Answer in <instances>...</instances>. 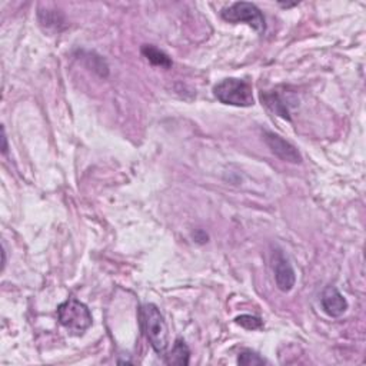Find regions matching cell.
Instances as JSON below:
<instances>
[{
	"mask_svg": "<svg viewBox=\"0 0 366 366\" xmlns=\"http://www.w3.org/2000/svg\"><path fill=\"white\" fill-rule=\"evenodd\" d=\"M139 321L155 352L163 355L169 346V329L159 308L153 304L142 305L139 309Z\"/></svg>",
	"mask_w": 366,
	"mask_h": 366,
	"instance_id": "1",
	"label": "cell"
},
{
	"mask_svg": "<svg viewBox=\"0 0 366 366\" xmlns=\"http://www.w3.org/2000/svg\"><path fill=\"white\" fill-rule=\"evenodd\" d=\"M58 318L62 326L78 336L83 335L92 326L91 310L76 298H69L66 302L59 305Z\"/></svg>",
	"mask_w": 366,
	"mask_h": 366,
	"instance_id": "2",
	"label": "cell"
},
{
	"mask_svg": "<svg viewBox=\"0 0 366 366\" xmlns=\"http://www.w3.org/2000/svg\"><path fill=\"white\" fill-rule=\"evenodd\" d=\"M214 93L220 103L229 106L249 108L253 104L252 86L242 79H223L215 86Z\"/></svg>",
	"mask_w": 366,
	"mask_h": 366,
	"instance_id": "3",
	"label": "cell"
},
{
	"mask_svg": "<svg viewBox=\"0 0 366 366\" xmlns=\"http://www.w3.org/2000/svg\"><path fill=\"white\" fill-rule=\"evenodd\" d=\"M222 17L229 23H247L258 33H264L266 29L265 17L253 3L236 2L222 10Z\"/></svg>",
	"mask_w": 366,
	"mask_h": 366,
	"instance_id": "4",
	"label": "cell"
},
{
	"mask_svg": "<svg viewBox=\"0 0 366 366\" xmlns=\"http://www.w3.org/2000/svg\"><path fill=\"white\" fill-rule=\"evenodd\" d=\"M264 141L271 149L273 155H276L279 159H282L289 163H301L302 162V155L299 150L296 149L290 142L285 141L284 137L273 132H265L264 133Z\"/></svg>",
	"mask_w": 366,
	"mask_h": 366,
	"instance_id": "5",
	"label": "cell"
},
{
	"mask_svg": "<svg viewBox=\"0 0 366 366\" xmlns=\"http://www.w3.org/2000/svg\"><path fill=\"white\" fill-rule=\"evenodd\" d=\"M273 272L276 286L282 292H289L293 289L296 282V275L289 264V260L284 256L282 252H276L273 256Z\"/></svg>",
	"mask_w": 366,
	"mask_h": 366,
	"instance_id": "6",
	"label": "cell"
},
{
	"mask_svg": "<svg viewBox=\"0 0 366 366\" xmlns=\"http://www.w3.org/2000/svg\"><path fill=\"white\" fill-rule=\"evenodd\" d=\"M322 308L329 317L338 318L346 312L347 302L343 298V295L334 286H329L325 289L322 295Z\"/></svg>",
	"mask_w": 366,
	"mask_h": 366,
	"instance_id": "7",
	"label": "cell"
},
{
	"mask_svg": "<svg viewBox=\"0 0 366 366\" xmlns=\"http://www.w3.org/2000/svg\"><path fill=\"white\" fill-rule=\"evenodd\" d=\"M260 100H262V103L265 104V106L269 111H272L277 116H281V117H284L286 120H290V113H289L288 103L277 92L272 91V92L260 93Z\"/></svg>",
	"mask_w": 366,
	"mask_h": 366,
	"instance_id": "8",
	"label": "cell"
},
{
	"mask_svg": "<svg viewBox=\"0 0 366 366\" xmlns=\"http://www.w3.org/2000/svg\"><path fill=\"white\" fill-rule=\"evenodd\" d=\"M190 351L183 339H176L175 345H173L172 351L166 355V363L168 365H189Z\"/></svg>",
	"mask_w": 366,
	"mask_h": 366,
	"instance_id": "9",
	"label": "cell"
},
{
	"mask_svg": "<svg viewBox=\"0 0 366 366\" xmlns=\"http://www.w3.org/2000/svg\"><path fill=\"white\" fill-rule=\"evenodd\" d=\"M142 55L155 66H161L165 69H169L172 66L170 58L165 54V52L159 50L152 45H144L142 46Z\"/></svg>",
	"mask_w": 366,
	"mask_h": 366,
	"instance_id": "10",
	"label": "cell"
},
{
	"mask_svg": "<svg viewBox=\"0 0 366 366\" xmlns=\"http://www.w3.org/2000/svg\"><path fill=\"white\" fill-rule=\"evenodd\" d=\"M238 363L245 365V366H255V365H265L266 361L264 358H260L256 352H253L251 350H245L239 354Z\"/></svg>",
	"mask_w": 366,
	"mask_h": 366,
	"instance_id": "11",
	"label": "cell"
},
{
	"mask_svg": "<svg viewBox=\"0 0 366 366\" xmlns=\"http://www.w3.org/2000/svg\"><path fill=\"white\" fill-rule=\"evenodd\" d=\"M235 321L238 325L243 326L245 329H249V330H256V329H260L264 326L262 319L258 318V317H252V315H240Z\"/></svg>",
	"mask_w": 366,
	"mask_h": 366,
	"instance_id": "12",
	"label": "cell"
},
{
	"mask_svg": "<svg viewBox=\"0 0 366 366\" xmlns=\"http://www.w3.org/2000/svg\"><path fill=\"white\" fill-rule=\"evenodd\" d=\"M3 130V135H2V142H3V146H2V152L6 153L8 152V137H6V132H5V128H2Z\"/></svg>",
	"mask_w": 366,
	"mask_h": 366,
	"instance_id": "13",
	"label": "cell"
}]
</instances>
